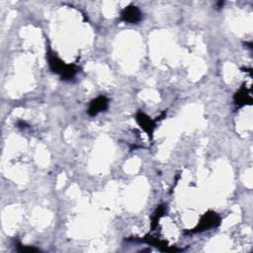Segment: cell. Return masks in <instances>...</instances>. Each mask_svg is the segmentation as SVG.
Here are the masks:
<instances>
[{"instance_id":"6da1fadb","label":"cell","mask_w":253,"mask_h":253,"mask_svg":"<svg viewBox=\"0 0 253 253\" xmlns=\"http://www.w3.org/2000/svg\"><path fill=\"white\" fill-rule=\"evenodd\" d=\"M47 60L50 70L53 73L58 74L62 80L72 79L78 71V68L75 64L65 63L51 50H48L47 52Z\"/></svg>"},{"instance_id":"7a4b0ae2","label":"cell","mask_w":253,"mask_h":253,"mask_svg":"<svg viewBox=\"0 0 253 253\" xmlns=\"http://www.w3.org/2000/svg\"><path fill=\"white\" fill-rule=\"evenodd\" d=\"M220 222H221L220 216L216 212L210 211L201 216L197 226L194 227L189 232L193 233V232H203L205 230H210L211 228L217 227L220 224Z\"/></svg>"},{"instance_id":"3957f363","label":"cell","mask_w":253,"mask_h":253,"mask_svg":"<svg viewBox=\"0 0 253 253\" xmlns=\"http://www.w3.org/2000/svg\"><path fill=\"white\" fill-rule=\"evenodd\" d=\"M142 18L141 11L134 5H128L125 7L121 12V19L128 24H136Z\"/></svg>"},{"instance_id":"277c9868","label":"cell","mask_w":253,"mask_h":253,"mask_svg":"<svg viewBox=\"0 0 253 253\" xmlns=\"http://www.w3.org/2000/svg\"><path fill=\"white\" fill-rule=\"evenodd\" d=\"M135 121L138 124V126L141 127L143 131L147 133L149 138H152L153 131L155 128V121H153L151 118H149L145 113L142 111H138L135 115Z\"/></svg>"},{"instance_id":"5b68a950","label":"cell","mask_w":253,"mask_h":253,"mask_svg":"<svg viewBox=\"0 0 253 253\" xmlns=\"http://www.w3.org/2000/svg\"><path fill=\"white\" fill-rule=\"evenodd\" d=\"M109 107V100L106 96H99L96 99H93L90 102L89 108H88V115L91 117L97 116L101 112H105Z\"/></svg>"},{"instance_id":"8992f818","label":"cell","mask_w":253,"mask_h":253,"mask_svg":"<svg viewBox=\"0 0 253 253\" xmlns=\"http://www.w3.org/2000/svg\"><path fill=\"white\" fill-rule=\"evenodd\" d=\"M233 101H234V104L240 108V107H243L245 105H251L252 104V98H251V95H250V92L248 89L245 88V86L243 85L234 95L233 97Z\"/></svg>"},{"instance_id":"52a82bcc","label":"cell","mask_w":253,"mask_h":253,"mask_svg":"<svg viewBox=\"0 0 253 253\" xmlns=\"http://www.w3.org/2000/svg\"><path fill=\"white\" fill-rule=\"evenodd\" d=\"M165 206L164 205H160L157 207V209L155 210L153 215H152V221H151V227L155 228V226L157 225L158 220L160 219V217L165 213Z\"/></svg>"},{"instance_id":"ba28073f","label":"cell","mask_w":253,"mask_h":253,"mask_svg":"<svg viewBox=\"0 0 253 253\" xmlns=\"http://www.w3.org/2000/svg\"><path fill=\"white\" fill-rule=\"evenodd\" d=\"M17 251L20 252H34V251H38L39 249L35 248V247H29V246H24L21 243H17Z\"/></svg>"}]
</instances>
